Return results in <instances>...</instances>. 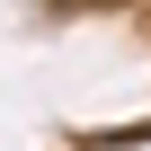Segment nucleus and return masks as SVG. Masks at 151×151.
<instances>
[]
</instances>
